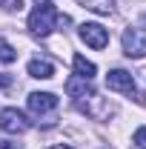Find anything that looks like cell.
Segmentation results:
<instances>
[{
  "mask_svg": "<svg viewBox=\"0 0 146 149\" xmlns=\"http://www.w3.org/2000/svg\"><path fill=\"white\" fill-rule=\"evenodd\" d=\"M29 126H32V120H29L20 109H12V106H9V109L0 112V129H3V132L20 135V132H26Z\"/></svg>",
  "mask_w": 146,
  "mask_h": 149,
  "instance_id": "277c9868",
  "label": "cell"
},
{
  "mask_svg": "<svg viewBox=\"0 0 146 149\" xmlns=\"http://www.w3.org/2000/svg\"><path fill=\"white\" fill-rule=\"evenodd\" d=\"M29 109L35 115H46V112L57 109V97L52 92H32L29 95Z\"/></svg>",
  "mask_w": 146,
  "mask_h": 149,
  "instance_id": "52a82bcc",
  "label": "cell"
},
{
  "mask_svg": "<svg viewBox=\"0 0 146 149\" xmlns=\"http://www.w3.org/2000/svg\"><path fill=\"white\" fill-rule=\"evenodd\" d=\"M77 109L86 112L89 118H97V120H100V118H109V115H112V103L103 100V97H97V95L92 92L86 100H77Z\"/></svg>",
  "mask_w": 146,
  "mask_h": 149,
  "instance_id": "8992f818",
  "label": "cell"
},
{
  "mask_svg": "<svg viewBox=\"0 0 146 149\" xmlns=\"http://www.w3.org/2000/svg\"><path fill=\"white\" fill-rule=\"evenodd\" d=\"M123 55L126 57H143L146 55V29L129 26L123 32Z\"/></svg>",
  "mask_w": 146,
  "mask_h": 149,
  "instance_id": "3957f363",
  "label": "cell"
},
{
  "mask_svg": "<svg viewBox=\"0 0 146 149\" xmlns=\"http://www.w3.org/2000/svg\"><path fill=\"white\" fill-rule=\"evenodd\" d=\"M80 40L89 43L92 49H106L109 46V32L100 23H83L80 26Z\"/></svg>",
  "mask_w": 146,
  "mask_h": 149,
  "instance_id": "5b68a950",
  "label": "cell"
},
{
  "mask_svg": "<svg viewBox=\"0 0 146 149\" xmlns=\"http://www.w3.org/2000/svg\"><path fill=\"white\" fill-rule=\"evenodd\" d=\"M83 9H92V12H97V15H112V9H115V0H77Z\"/></svg>",
  "mask_w": 146,
  "mask_h": 149,
  "instance_id": "8fae6325",
  "label": "cell"
},
{
  "mask_svg": "<svg viewBox=\"0 0 146 149\" xmlns=\"http://www.w3.org/2000/svg\"><path fill=\"white\" fill-rule=\"evenodd\" d=\"M0 3H3L6 12H23V6H26L23 0H0Z\"/></svg>",
  "mask_w": 146,
  "mask_h": 149,
  "instance_id": "4fadbf2b",
  "label": "cell"
},
{
  "mask_svg": "<svg viewBox=\"0 0 146 149\" xmlns=\"http://www.w3.org/2000/svg\"><path fill=\"white\" fill-rule=\"evenodd\" d=\"M135 149H146V126L135 132Z\"/></svg>",
  "mask_w": 146,
  "mask_h": 149,
  "instance_id": "5bb4252c",
  "label": "cell"
},
{
  "mask_svg": "<svg viewBox=\"0 0 146 149\" xmlns=\"http://www.w3.org/2000/svg\"><path fill=\"white\" fill-rule=\"evenodd\" d=\"M49 149H72V146H63V143H60V146H49Z\"/></svg>",
  "mask_w": 146,
  "mask_h": 149,
  "instance_id": "e0dca14e",
  "label": "cell"
},
{
  "mask_svg": "<svg viewBox=\"0 0 146 149\" xmlns=\"http://www.w3.org/2000/svg\"><path fill=\"white\" fill-rule=\"evenodd\" d=\"M66 92L72 97H77V100H83V97L92 95V80H86V77H69L66 80Z\"/></svg>",
  "mask_w": 146,
  "mask_h": 149,
  "instance_id": "9c48e42d",
  "label": "cell"
},
{
  "mask_svg": "<svg viewBox=\"0 0 146 149\" xmlns=\"http://www.w3.org/2000/svg\"><path fill=\"white\" fill-rule=\"evenodd\" d=\"M0 149H23L17 141H0Z\"/></svg>",
  "mask_w": 146,
  "mask_h": 149,
  "instance_id": "2e32d148",
  "label": "cell"
},
{
  "mask_svg": "<svg viewBox=\"0 0 146 149\" xmlns=\"http://www.w3.org/2000/svg\"><path fill=\"white\" fill-rule=\"evenodd\" d=\"M12 83H15V77H12V74H0V86H3V89H9V86H12Z\"/></svg>",
  "mask_w": 146,
  "mask_h": 149,
  "instance_id": "9a60e30c",
  "label": "cell"
},
{
  "mask_svg": "<svg viewBox=\"0 0 146 149\" xmlns=\"http://www.w3.org/2000/svg\"><path fill=\"white\" fill-rule=\"evenodd\" d=\"M0 60H3V63H15V60H17V49H15L9 40H3V37H0Z\"/></svg>",
  "mask_w": 146,
  "mask_h": 149,
  "instance_id": "7c38bea8",
  "label": "cell"
},
{
  "mask_svg": "<svg viewBox=\"0 0 146 149\" xmlns=\"http://www.w3.org/2000/svg\"><path fill=\"white\" fill-rule=\"evenodd\" d=\"M106 86H109L112 92H123L129 97H135V100H143V95L138 92V86H135V77L129 72H123V69H112L106 74Z\"/></svg>",
  "mask_w": 146,
  "mask_h": 149,
  "instance_id": "7a4b0ae2",
  "label": "cell"
},
{
  "mask_svg": "<svg viewBox=\"0 0 146 149\" xmlns=\"http://www.w3.org/2000/svg\"><path fill=\"white\" fill-rule=\"evenodd\" d=\"M57 23H60V15H57V9H55L52 0H40L35 6V12L29 15V29H32L35 35H40V37L52 35V29H55Z\"/></svg>",
  "mask_w": 146,
  "mask_h": 149,
  "instance_id": "6da1fadb",
  "label": "cell"
},
{
  "mask_svg": "<svg viewBox=\"0 0 146 149\" xmlns=\"http://www.w3.org/2000/svg\"><path fill=\"white\" fill-rule=\"evenodd\" d=\"M74 72H77V77L92 80V77H95V72H97V66H95L92 60H86L83 55H74Z\"/></svg>",
  "mask_w": 146,
  "mask_h": 149,
  "instance_id": "30bf717a",
  "label": "cell"
},
{
  "mask_svg": "<svg viewBox=\"0 0 146 149\" xmlns=\"http://www.w3.org/2000/svg\"><path fill=\"white\" fill-rule=\"evenodd\" d=\"M29 74L37 77V80H49V77H55V63L35 57V60H29Z\"/></svg>",
  "mask_w": 146,
  "mask_h": 149,
  "instance_id": "ba28073f",
  "label": "cell"
}]
</instances>
